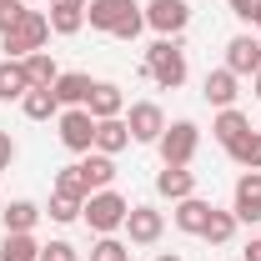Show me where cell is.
Returning <instances> with one entry per match:
<instances>
[{
	"label": "cell",
	"mask_w": 261,
	"mask_h": 261,
	"mask_svg": "<svg viewBox=\"0 0 261 261\" xmlns=\"http://www.w3.org/2000/svg\"><path fill=\"white\" fill-rule=\"evenodd\" d=\"M86 111H91L96 121L126 116V91H121V86H111V81H96V91H91V100H86Z\"/></svg>",
	"instance_id": "cell-16"
},
{
	"label": "cell",
	"mask_w": 261,
	"mask_h": 261,
	"mask_svg": "<svg viewBox=\"0 0 261 261\" xmlns=\"http://www.w3.org/2000/svg\"><path fill=\"white\" fill-rule=\"evenodd\" d=\"M141 81H156L161 91H176V86L186 81V50L161 35V40L146 50V61H141Z\"/></svg>",
	"instance_id": "cell-1"
},
{
	"label": "cell",
	"mask_w": 261,
	"mask_h": 261,
	"mask_svg": "<svg viewBox=\"0 0 261 261\" xmlns=\"http://www.w3.org/2000/svg\"><path fill=\"white\" fill-rule=\"evenodd\" d=\"M81 171H86V186H91V191H106V186L116 181V156H100V151H91V156L81 161Z\"/></svg>",
	"instance_id": "cell-25"
},
{
	"label": "cell",
	"mask_w": 261,
	"mask_h": 261,
	"mask_svg": "<svg viewBox=\"0 0 261 261\" xmlns=\"http://www.w3.org/2000/svg\"><path fill=\"white\" fill-rule=\"evenodd\" d=\"M246 130H251V121H246V116H241L236 106H226V111H216V121H211V136H216L221 146H231V141H241Z\"/></svg>",
	"instance_id": "cell-22"
},
{
	"label": "cell",
	"mask_w": 261,
	"mask_h": 261,
	"mask_svg": "<svg viewBox=\"0 0 261 261\" xmlns=\"http://www.w3.org/2000/svg\"><path fill=\"white\" fill-rule=\"evenodd\" d=\"M156 191L166 201H186V196H196V171L191 166H161L156 171Z\"/></svg>",
	"instance_id": "cell-13"
},
{
	"label": "cell",
	"mask_w": 261,
	"mask_h": 261,
	"mask_svg": "<svg viewBox=\"0 0 261 261\" xmlns=\"http://www.w3.org/2000/svg\"><path fill=\"white\" fill-rule=\"evenodd\" d=\"M141 31H146V10H136L130 20H121V25H116V40H136Z\"/></svg>",
	"instance_id": "cell-31"
},
{
	"label": "cell",
	"mask_w": 261,
	"mask_h": 261,
	"mask_svg": "<svg viewBox=\"0 0 261 261\" xmlns=\"http://www.w3.org/2000/svg\"><path fill=\"white\" fill-rule=\"evenodd\" d=\"M86 5H91V0H50V10H45L50 35H75L86 25Z\"/></svg>",
	"instance_id": "cell-12"
},
{
	"label": "cell",
	"mask_w": 261,
	"mask_h": 261,
	"mask_svg": "<svg viewBox=\"0 0 261 261\" xmlns=\"http://www.w3.org/2000/svg\"><path fill=\"white\" fill-rule=\"evenodd\" d=\"M25 75H31V86H45V91H50V86H56V81H61V65L50 61V50H31V56H25Z\"/></svg>",
	"instance_id": "cell-24"
},
{
	"label": "cell",
	"mask_w": 261,
	"mask_h": 261,
	"mask_svg": "<svg viewBox=\"0 0 261 261\" xmlns=\"http://www.w3.org/2000/svg\"><path fill=\"white\" fill-rule=\"evenodd\" d=\"M31 91V75H25V65L20 61H0V100L10 106V100H25Z\"/></svg>",
	"instance_id": "cell-19"
},
{
	"label": "cell",
	"mask_w": 261,
	"mask_h": 261,
	"mask_svg": "<svg viewBox=\"0 0 261 261\" xmlns=\"http://www.w3.org/2000/svg\"><path fill=\"white\" fill-rule=\"evenodd\" d=\"M126 126H130V141L156 146V141H161V130H166V111L156 106V100H136V106H130V116H126Z\"/></svg>",
	"instance_id": "cell-7"
},
{
	"label": "cell",
	"mask_w": 261,
	"mask_h": 261,
	"mask_svg": "<svg viewBox=\"0 0 261 261\" xmlns=\"http://www.w3.org/2000/svg\"><path fill=\"white\" fill-rule=\"evenodd\" d=\"M50 40V20H45V10H25L20 20H15V31L0 35V45H5V61H25L31 50H40Z\"/></svg>",
	"instance_id": "cell-3"
},
{
	"label": "cell",
	"mask_w": 261,
	"mask_h": 261,
	"mask_svg": "<svg viewBox=\"0 0 261 261\" xmlns=\"http://www.w3.org/2000/svg\"><path fill=\"white\" fill-rule=\"evenodd\" d=\"M251 86H256V100H261V70H256V75H251Z\"/></svg>",
	"instance_id": "cell-38"
},
{
	"label": "cell",
	"mask_w": 261,
	"mask_h": 261,
	"mask_svg": "<svg viewBox=\"0 0 261 261\" xmlns=\"http://www.w3.org/2000/svg\"><path fill=\"white\" fill-rule=\"evenodd\" d=\"M45 216H50V221H61V226H70V221L81 216V201H70V196H56V191H50V206H45Z\"/></svg>",
	"instance_id": "cell-30"
},
{
	"label": "cell",
	"mask_w": 261,
	"mask_h": 261,
	"mask_svg": "<svg viewBox=\"0 0 261 261\" xmlns=\"http://www.w3.org/2000/svg\"><path fill=\"white\" fill-rule=\"evenodd\" d=\"M0 5H5V0H0Z\"/></svg>",
	"instance_id": "cell-40"
},
{
	"label": "cell",
	"mask_w": 261,
	"mask_h": 261,
	"mask_svg": "<svg viewBox=\"0 0 261 261\" xmlns=\"http://www.w3.org/2000/svg\"><path fill=\"white\" fill-rule=\"evenodd\" d=\"M126 241L130 246H156L161 241V231H166V216L156 211V206H130V216H126Z\"/></svg>",
	"instance_id": "cell-8"
},
{
	"label": "cell",
	"mask_w": 261,
	"mask_h": 261,
	"mask_svg": "<svg viewBox=\"0 0 261 261\" xmlns=\"http://www.w3.org/2000/svg\"><path fill=\"white\" fill-rule=\"evenodd\" d=\"M136 10H141L136 0H91V5H86V25H91V31L116 35V25H121V20H130Z\"/></svg>",
	"instance_id": "cell-9"
},
{
	"label": "cell",
	"mask_w": 261,
	"mask_h": 261,
	"mask_svg": "<svg viewBox=\"0 0 261 261\" xmlns=\"http://www.w3.org/2000/svg\"><path fill=\"white\" fill-rule=\"evenodd\" d=\"M246 20H251V25H261V5H256V10H251V15H246Z\"/></svg>",
	"instance_id": "cell-37"
},
{
	"label": "cell",
	"mask_w": 261,
	"mask_h": 261,
	"mask_svg": "<svg viewBox=\"0 0 261 261\" xmlns=\"http://www.w3.org/2000/svg\"><path fill=\"white\" fill-rule=\"evenodd\" d=\"M20 111H25L31 121H56V116H61V100H56V91H45V86H31L25 100H20Z\"/></svg>",
	"instance_id": "cell-20"
},
{
	"label": "cell",
	"mask_w": 261,
	"mask_h": 261,
	"mask_svg": "<svg viewBox=\"0 0 261 261\" xmlns=\"http://www.w3.org/2000/svg\"><path fill=\"white\" fill-rule=\"evenodd\" d=\"M91 261H130V241H121V236H100L96 246H91Z\"/></svg>",
	"instance_id": "cell-29"
},
{
	"label": "cell",
	"mask_w": 261,
	"mask_h": 261,
	"mask_svg": "<svg viewBox=\"0 0 261 261\" xmlns=\"http://www.w3.org/2000/svg\"><path fill=\"white\" fill-rule=\"evenodd\" d=\"M156 151H161V166H191L196 151H201V126L196 121H171L156 141Z\"/></svg>",
	"instance_id": "cell-4"
},
{
	"label": "cell",
	"mask_w": 261,
	"mask_h": 261,
	"mask_svg": "<svg viewBox=\"0 0 261 261\" xmlns=\"http://www.w3.org/2000/svg\"><path fill=\"white\" fill-rule=\"evenodd\" d=\"M236 226H241V221H236V211H216V206H211V221H206V231H201V241L226 246L231 236H236Z\"/></svg>",
	"instance_id": "cell-27"
},
{
	"label": "cell",
	"mask_w": 261,
	"mask_h": 261,
	"mask_svg": "<svg viewBox=\"0 0 261 261\" xmlns=\"http://www.w3.org/2000/svg\"><path fill=\"white\" fill-rule=\"evenodd\" d=\"M211 221V201H201V196H186V201H176V231H186V236H201Z\"/></svg>",
	"instance_id": "cell-18"
},
{
	"label": "cell",
	"mask_w": 261,
	"mask_h": 261,
	"mask_svg": "<svg viewBox=\"0 0 261 261\" xmlns=\"http://www.w3.org/2000/svg\"><path fill=\"white\" fill-rule=\"evenodd\" d=\"M226 70L231 75H256L261 70V40L256 35H231L226 40Z\"/></svg>",
	"instance_id": "cell-11"
},
{
	"label": "cell",
	"mask_w": 261,
	"mask_h": 261,
	"mask_svg": "<svg viewBox=\"0 0 261 261\" xmlns=\"http://www.w3.org/2000/svg\"><path fill=\"white\" fill-rule=\"evenodd\" d=\"M56 196H70V201H81V206H86V196H91L86 171H81V166H61V171H56Z\"/></svg>",
	"instance_id": "cell-28"
},
{
	"label": "cell",
	"mask_w": 261,
	"mask_h": 261,
	"mask_svg": "<svg viewBox=\"0 0 261 261\" xmlns=\"http://www.w3.org/2000/svg\"><path fill=\"white\" fill-rule=\"evenodd\" d=\"M20 15H25V5H20V0H5V5H0V35L15 31V20H20Z\"/></svg>",
	"instance_id": "cell-33"
},
{
	"label": "cell",
	"mask_w": 261,
	"mask_h": 261,
	"mask_svg": "<svg viewBox=\"0 0 261 261\" xmlns=\"http://www.w3.org/2000/svg\"><path fill=\"white\" fill-rule=\"evenodd\" d=\"M56 130H61V146L65 151H75V156H91V146H96V116L86 111V106H70L56 116Z\"/></svg>",
	"instance_id": "cell-5"
},
{
	"label": "cell",
	"mask_w": 261,
	"mask_h": 261,
	"mask_svg": "<svg viewBox=\"0 0 261 261\" xmlns=\"http://www.w3.org/2000/svg\"><path fill=\"white\" fill-rule=\"evenodd\" d=\"M0 261H40V241H35L31 231H5Z\"/></svg>",
	"instance_id": "cell-21"
},
{
	"label": "cell",
	"mask_w": 261,
	"mask_h": 261,
	"mask_svg": "<svg viewBox=\"0 0 261 261\" xmlns=\"http://www.w3.org/2000/svg\"><path fill=\"white\" fill-rule=\"evenodd\" d=\"M226 5H231V15H241V20H246V15H251V10H256L261 0H226Z\"/></svg>",
	"instance_id": "cell-35"
},
{
	"label": "cell",
	"mask_w": 261,
	"mask_h": 261,
	"mask_svg": "<svg viewBox=\"0 0 261 261\" xmlns=\"http://www.w3.org/2000/svg\"><path fill=\"white\" fill-rule=\"evenodd\" d=\"M226 156L241 166V171H261V130H246L241 141H231Z\"/></svg>",
	"instance_id": "cell-26"
},
{
	"label": "cell",
	"mask_w": 261,
	"mask_h": 261,
	"mask_svg": "<svg viewBox=\"0 0 261 261\" xmlns=\"http://www.w3.org/2000/svg\"><path fill=\"white\" fill-rule=\"evenodd\" d=\"M146 10V25L156 35H166V40H176V35L191 25V5L186 0H151V5H141Z\"/></svg>",
	"instance_id": "cell-6"
},
{
	"label": "cell",
	"mask_w": 261,
	"mask_h": 261,
	"mask_svg": "<svg viewBox=\"0 0 261 261\" xmlns=\"http://www.w3.org/2000/svg\"><path fill=\"white\" fill-rule=\"evenodd\" d=\"M241 261H261V236H251V241H246V251H241Z\"/></svg>",
	"instance_id": "cell-36"
},
{
	"label": "cell",
	"mask_w": 261,
	"mask_h": 261,
	"mask_svg": "<svg viewBox=\"0 0 261 261\" xmlns=\"http://www.w3.org/2000/svg\"><path fill=\"white\" fill-rule=\"evenodd\" d=\"M81 216H86V226L96 231V236H116V231L126 226V216H130V201L121 191H91L86 196V206H81Z\"/></svg>",
	"instance_id": "cell-2"
},
{
	"label": "cell",
	"mask_w": 261,
	"mask_h": 261,
	"mask_svg": "<svg viewBox=\"0 0 261 261\" xmlns=\"http://www.w3.org/2000/svg\"><path fill=\"white\" fill-rule=\"evenodd\" d=\"M45 5H50V0H45Z\"/></svg>",
	"instance_id": "cell-41"
},
{
	"label": "cell",
	"mask_w": 261,
	"mask_h": 261,
	"mask_svg": "<svg viewBox=\"0 0 261 261\" xmlns=\"http://www.w3.org/2000/svg\"><path fill=\"white\" fill-rule=\"evenodd\" d=\"M236 86H241V75H231L226 65H221V70H206V86H201V96L211 100L216 111H226V106H236V96H241Z\"/></svg>",
	"instance_id": "cell-14"
},
{
	"label": "cell",
	"mask_w": 261,
	"mask_h": 261,
	"mask_svg": "<svg viewBox=\"0 0 261 261\" xmlns=\"http://www.w3.org/2000/svg\"><path fill=\"white\" fill-rule=\"evenodd\" d=\"M40 216H45V211H40L35 201H10V206L0 211V226H5V231H35Z\"/></svg>",
	"instance_id": "cell-23"
},
{
	"label": "cell",
	"mask_w": 261,
	"mask_h": 261,
	"mask_svg": "<svg viewBox=\"0 0 261 261\" xmlns=\"http://www.w3.org/2000/svg\"><path fill=\"white\" fill-rule=\"evenodd\" d=\"M40 261H75V246L70 241H50V246H40Z\"/></svg>",
	"instance_id": "cell-32"
},
{
	"label": "cell",
	"mask_w": 261,
	"mask_h": 261,
	"mask_svg": "<svg viewBox=\"0 0 261 261\" xmlns=\"http://www.w3.org/2000/svg\"><path fill=\"white\" fill-rule=\"evenodd\" d=\"M156 261H181V256H171V251H161V256H156Z\"/></svg>",
	"instance_id": "cell-39"
},
{
	"label": "cell",
	"mask_w": 261,
	"mask_h": 261,
	"mask_svg": "<svg viewBox=\"0 0 261 261\" xmlns=\"http://www.w3.org/2000/svg\"><path fill=\"white\" fill-rule=\"evenodd\" d=\"M15 161V141H10V130H0V171H10Z\"/></svg>",
	"instance_id": "cell-34"
},
{
	"label": "cell",
	"mask_w": 261,
	"mask_h": 261,
	"mask_svg": "<svg viewBox=\"0 0 261 261\" xmlns=\"http://www.w3.org/2000/svg\"><path fill=\"white\" fill-rule=\"evenodd\" d=\"M50 91H56V100H61V111H70V106H86V100H91L96 81L81 75V70H61V81H56Z\"/></svg>",
	"instance_id": "cell-15"
},
{
	"label": "cell",
	"mask_w": 261,
	"mask_h": 261,
	"mask_svg": "<svg viewBox=\"0 0 261 261\" xmlns=\"http://www.w3.org/2000/svg\"><path fill=\"white\" fill-rule=\"evenodd\" d=\"M231 211H236V221H246V226L261 221V171H241L236 196H231Z\"/></svg>",
	"instance_id": "cell-10"
},
{
	"label": "cell",
	"mask_w": 261,
	"mask_h": 261,
	"mask_svg": "<svg viewBox=\"0 0 261 261\" xmlns=\"http://www.w3.org/2000/svg\"><path fill=\"white\" fill-rule=\"evenodd\" d=\"M126 146H130V126H126V116L96 121V146H91V151H100V156H121Z\"/></svg>",
	"instance_id": "cell-17"
}]
</instances>
